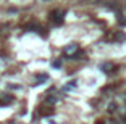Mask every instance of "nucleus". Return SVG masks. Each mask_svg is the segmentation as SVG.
I'll return each instance as SVG.
<instances>
[{"label":"nucleus","mask_w":126,"mask_h":124,"mask_svg":"<svg viewBox=\"0 0 126 124\" xmlns=\"http://www.w3.org/2000/svg\"><path fill=\"white\" fill-rule=\"evenodd\" d=\"M52 21L55 23L57 26H60L63 23V19H65V11L63 10H55V11H52Z\"/></svg>","instance_id":"nucleus-1"},{"label":"nucleus","mask_w":126,"mask_h":124,"mask_svg":"<svg viewBox=\"0 0 126 124\" xmlns=\"http://www.w3.org/2000/svg\"><path fill=\"white\" fill-rule=\"evenodd\" d=\"M63 52H65V55H68V56L73 58L74 55L79 52V47H78V44H70V45H66V47L63 48Z\"/></svg>","instance_id":"nucleus-2"},{"label":"nucleus","mask_w":126,"mask_h":124,"mask_svg":"<svg viewBox=\"0 0 126 124\" xmlns=\"http://www.w3.org/2000/svg\"><path fill=\"white\" fill-rule=\"evenodd\" d=\"M100 68H102V71H105V73H110V71L115 68V65H113V63H104Z\"/></svg>","instance_id":"nucleus-3"},{"label":"nucleus","mask_w":126,"mask_h":124,"mask_svg":"<svg viewBox=\"0 0 126 124\" xmlns=\"http://www.w3.org/2000/svg\"><path fill=\"white\" fill-rule=\"evenodd\" d=\"M11 100H13V97H11V95H7V94H0V102H2V103H10Z\"/></svg>","instance_id":"nucleus-4"},{"label":"nucleus","mask_w":126,"mask_h":124,"mask_svg":"<svg viewBox=\"0 0 126 124\" xmlns=\"http://www.w3.org/2000/svg\"><path fill=\"white\" fill-rule=\"evenodd\" d=\"M45 102H47L48 105H55V103L58 102V97H55V95H47V98H45Z\"/></svg>","instance_id":"nucleus-5"},{"label":"nucleus","mask_w":126,"mask_h":124,"mask_svg":"<svg viewBox=\"0 0 126 124\" xmlns=\"http://www.w3.org/2000/svg\"><path fill=\"white\" fill-rule=\"evenodd\" d=\"M36 79H37V82H45V81L48 79V76H47V74H37Z\"/></svg>","instance_id":"nucleus-6"},{"label":"nucleus","mask_w":126,"mask_h":124,"mask_svg":"<svg viewBox=\"0 0 126 124\" xmlns=\"http://www.w3.org/2000/svg\"><path fill=\"white\" fill-rule=\"evenodd\" d=\"M52 66L53 68H60V66H62V60H55V61L52 63Z\"/></svg>","instance_id":"nucleus-7"},{"label":"nucleus","mask_w":126,"mask_h":124,"mask_svg":"<svg viewBox=\"0 0 126 124\" xmlns=\"http://www.w3.org/2000/svg\"><path fill=\"white\" fill-rule=\"evenodd\" d=\"M123 116H125V119H126V108L123 110Z\"/></svg>","instance_id":"nucleus-8"}]
</instances>
